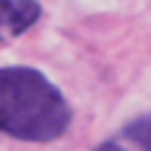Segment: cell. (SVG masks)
<instances>
[{"mask_svg":"<svg viewBox=\"0 0 151 151\" xmlns=\"http://www.w3.org/2000/svg\"><path fill=\"white\" fill-rule=\"evenodd\" d=\"M128 137H134V142L142 151H151V125H134L128 131Z\"/></svg>","mask_w":151,"mask_h":151,"instance_id":"obj_3","label":"cell"},{"mask_svg":"<svg viewBox=\"0 0 151 151\" xmlns=\"http://www.w3.org/2000/svg\"><path fill=\"white\" fill-rule=\"evenodd\" d=\"M70 105L38 70H0V128L15 139L47 142L67 131Z\"/></svg>","mask_w":151,"mask_h":151,"instance_id":"obj_1","label":"cell"},{"mask_svg":"<svg viewBox=\"0 0 151 151\" xmlns=\"http://www.w3.org/2000/svg\"><path fill=\"white\" fill-rule=\"evenodd\" d=\"M99 151H142V148L134 142V137L125 134V139H111V142H105Z\"/></svg>","mask_w":151,"mask_h":151,"instance_id":"obj_4","label":"cell"},{"mask_svg":"<svg viewBox=\"0 0 151 151\" xmlns=\"http://www.w3.org/2000/svg\"><path fill=\"white\" fill-rule=\"evenodd\" d=\"M41 15V6L35 0H0V26L3 41L18 38L23 29H29Z\"/></svg>","mask_w":151,"mask_h":151,"instance_id":"obj_2","label":"cell"}]
</instances>
